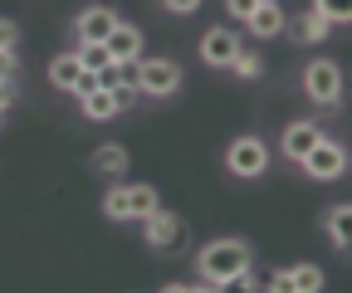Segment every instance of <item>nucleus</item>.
<instances>
[{
  "instance_id": "obj_1",
  "label": "nucleus",
  "mask_w": 352,
  "mask_h": 293,
  "mask_svg": "<svg viewBox=\"0 0 352 293\" xmlns=\"http://www.w3.org/2000/svg\"><path fill=\"white\" fill-rule=\"evenodd\" d=\"M254 264V255H250V244L245 239H215V244H206L201 249V279H206V288H226L235 274H245Z\"/></svg>"
},
{
  "instance_id": "obj_2",
  "label": "nucleus",
  "mask_w": 352,
  "mask_h": 293,
  "mask_svg": "<svg viewBox=\"0 0 352 293\" xmlns=\"http://www.w3.org/2000/svg\"><path fill=\"white\" fill-rule=\"evenodd\" d=\"M303 89H308V98H314L318 108L342 103V69L333 59H314V64L303 69Z\"/></svg>"
},
{
  "instance_id": "obj_3",
  "label": "nucleus",
  "mask_w": 352,
  "mask_h": 293,
  "mask_svg": "<svg viewBox=\"0 0 352 293\" xmlns=\"http://www.w3.org/2000/svg\"><path fill=\"white\" fill-rule=\"evenodd\" d=\"M132 83H138L142 93H152V98H166V93L182 89V69H176L171 59H142L138 69H132Z\"/></svg>"
},
{
  "instance_id": "obj_4",
  "label": "nucleus",
  "mask_w": 352,
  "mask_h": 293,
  "mask_svg": "<svg viewBox=\"0 0 352 293\" xmlns=\"http://www.w3.org/2000/svg\"><path fill=\"white\" fill-rule=\"evenodd\" d=\"M226 166L235 176L254 181V176H264V166H270V147H264L259 137H235L230 152H226Z\"/></svg>"
},
{
  "instance_id": "obj_5",
  "label": "nucleus",
  "mask_w": 352,
  "mask_h": 293,
  "mask_svg": "<svg viewBox=\"0 0 352 293\" xmlns=\"http://www.w3.org/2000/svg\"><path fill=\"white\" fill-rule=\"evenodd\" d=\"M298 166H303V172L314 176V181H338V176L347 172V152H342L338 142L318 137V142H314V152H308V156H303Z\"/></svg>"
},
{
  "instance_id": "obj_6",
  "label": "nucleus",
  "mask_w": 352,
  "mask_h": 293,
  "mask_svg": "<svg viewBox=\"0 0 352 293\" xmlns=\"http://www.w3.org/2000/svg\"><path fill=\"white\" fill-rule=\"evenodd\" d=\"M240 49H245V45H240V34H235V30H226V25L201 34V59H206L210 69H230V59H235Z\"/></svg>"
},
{
  "instance_id": "obj_7",
  "label": "nucleus",
  "mask_w": 352,
  "mask_h": 293,
  "mask_svg": "<svg viewBox=\"0 0 352 293\" xmlns=\"http://www.w3.org/2000/svg\"><path fill=\"white\" fill-rule=\"evenodd\" d=\"M147 244L152 249H182L186 244V220L171 211H152L147 215Z\"/></svg>"
},
{
  "instance_id": "obj_8",
  "label": "nucleus",
  "mask_w": 352,
  "mask_h": 293,
  "mask_svg": "<svg viewBox=\"0 0 352 293\" xmlns=\"http://www.w3.org/2000/svg\"><path fill=\"white\" fill-rule=\"evenodd\" d=\"M113 25H118V15L108 5H94V10H83L74 20V34H78V45H103V39L113 34Z\"/></svg>"
},
{
  "instance_id": "obj_9",
  "label": "nucleus",
  "mask_w": 352,
  "mask_h": 293,
  "mask_svg": "<svg viewBox=\"0 0 352 293\" xmlns=\"http://www.w3.org/2000/svg\"><path fill=\"white\" fill-rule=\"evenodd\" d=\"M245 25H250V34H254V39H274V34H284V30H289L284 10H279V0H259L254 15H250Z\"/></svg>"
},
{
  "instance_id": "obj_10",
  "label": "nucleus",
  "mask_w": 352,
  "mask_h": 293,
  "mask_svg": "<svg viewBox=\"0 0 352 293\" xmlns=\"http://www.w3.org/2000/svg\"><path fill=\"white\" fill-rule=\"evenodd\" d=\"M323 137V128H318V122H289V128H284V156L289 161H303L308 152H314V142Z\"/></svg>"
},
{
  "instance_id": "obj_11",
  "label": "nucleus",
  "mask_w": 352,
  "mask_h": 293,
  "mask_svg": "<svg viewBox=\"0 0 352 293\" xmlns=\"http://www.w3.org/2000/svg\"><path fill=\"white\" fill-rule=\"evenodd\" d=\"M103 45H108V54H113L118 64H132V59H138V49H142V34H138V25H122V20H118Z\"/></svg>"
},
{
  "instance_id": "obj_12",
  "label": "nucleus",
  "mask_w": 352,
  "mask_h": 293,
  "mask_svg": "<svg viewBox=\"0 0 352 293\" xmlns=\"http://www.w3.org/2000/svg\"><path fill=\"white\" fill-rule=\"evenodd\" d=\"M78 73H83L78 54H59V59L50 64V83H54V89H64V93H74V83H78Z\"/></svg>"
},
{
  "instance_id": "obj_13",
  "label": "nucleus",
  "mask_w": 352,
  "mask_h": 293,
  "mask_svg": "<svg viewBox=\"0 0 352 293\" xmlns=\"http://www.w3.org/2000/svg\"><path fill=\"white\" fill-rule=\"evenodd\" d=\"M328 239L338 249L352 244V205H333V211H328Z\"/></svg>"
},
{
  "instance_id": "obj_14",
  "label": "nucleus",
  "mask_w": 352,
  "mask_h": 293,
  "mask_svg": "<svg viewBox=\"0 0 352 293\" xmlns=\"http://www.w3.org/2000/svg\"><path fill=\"white\" fill-rule=\"evenodd\" d=\"M323 288V269L318 264H294L289 269V293H318Z\"/></svg>"
},
{
  "instance_id": "obj_15",
  "label": "nucleus",
  "mask_w": 352,
  "mask_h": 293,
  "mask_svg": "<svg viewBox=\"0 0 352 293\" xmlns=\"http://www.w3.org/2000/svg\"><path fill=\"white\" fill-rule=\"evenodd\" d=\"M328 20L318 15V10H308L303 20H294V39H303V45H318V39H328Z\"/></svg>"
},
{
  "instance_id": "obj_16",
  "label": "nucleus",
  "mask_w": 352,
  "mask_h": 293,
  "mask_svg": "<svg viewBox=\"0 0 352 293\" xmlns=\"http://www.w3.org/2000/svg\"><path fill=\"white\" fill-rule=\"evenodd\" d=\"M127 205H132V220H147L152 211H162V200L152 186H127Z\"/></svg>"
},
{
  "instance_id": "obj_17",
  "label": "nucleus",
  "mask_w": 352,
  "mask_h": 293,
  "mask_svg": "<svg viewBox=\"0 0 352 293\" xmlns=\"http://www.w3.org/2000/svg\"><path fill=\"white\" fill-rule=\"evenodd\" d=\"M83 113L94 117V122L113 117V113H118V98H113V89H94V93H83Z\"/></svg>"
},
{
  "instance_id": "obj_18",
  "label": "nucleus",
  "mask_w": 352,
  "mask_h": 293,
  "mask_svg": "<svg viewBox=\"0 0 352 293\" xmlns=\"http://www.w3.org/2000/svg\"><path fill=\"white\" fill-rule=\"evenodd\" d=\"M94 166H98V172H103V176H118V172H122V166H127V152H122L118 142H103V147L94 152Z\"/></svg>"
},
{
  "instance_id": "obj_19",
  "label": "nucleus",
  "mask_w": 352,
  "mask_h": 293,
  "mask_svg": "<svg viewBox=\"0 0 352 293\" xmlns=\"http://www.w3.org/2000/svg\"><path fill=\"white\" fill-rule=\"evenodd\" d=\"M103 215L108 220H132V205H127V186H113L103 196Z\"/></svg>"
},
{
  "instance_id": "obj_20",
  "label": "nucleus",
  "mask_w": 352,
  "mask_h": 293,
  "mask_svg": "<svg viewBox=\"0 0 352 293\" xmlns=\"http://www.w3.org/2000/svg\"><path fill=\"white\" fill-rule=\"evenodd\" d=\"M314 10H318L328 25H347V20H352V0H314Z\"/></svg>"
},
{
  "instance_id": "obj_21",
  "label": "nucleus",
  "mask_w": 352,
  "mask_h": 293,
  "mask_svg": "<svg viewBox=\"0 0 352 293\" xmlns=\"http://www.w3.org/2000/svg\"><path fill=\"white\" fill-rule=\"evenodd\" d=\"M78 64H83L88 73H98L103 64H113V54H108V45H83V49H78Z\"/></svg>"
},
{
  "instance_id": "obj_22",
  "label": "nucleus",
  "mask_w": 352,
  "mask_h": 293,
  "mask_svg": "<svg viewBox=\"0 0 352 293\" xmlns=\"http://www.w3.org/2000/svg\"><path fill=\"white\" fill-rule=\"evenodd\" d=\"M230 69H235L240 78H259V73H264V64H259V54H254V49H240V54L230 59Z\"/></svg>"
},
{
  "instance_id": "obj_23",
  "label": "nucleus",
  "mask_w": 352,
  "mask_h": 293,
  "mask_svg": "<svg viewBox=\"0 0 352 293\" xmlns=\"http://www.w3.org/2000/svg\"><path fill=\"white\" fill-rule=\"evenodd\" d=\"M254 5H259V0H226V10H230L235 20H250V15H254Z\"/></svg>"
},
{
  "instance_id": "obj_24",
  "label": "nucleus",
  "mask_w": 352,
  "mask_h": 293,
  "mask_svg": "<svg viewBox=\"0 0 352 293\" xmlns=\"http://www.w3.org/2000/svg\"><path fill=\"white\" fill-rule=\"evenodd\" d=\"M15 45H20V30L10 20H0V49H15Z\"/></svg>"
},
{
  "instance_id": "obj_25",
  "label": "nucleus",
  "mask_w": 352,
  "mask_h": 293,
  "mask_svg": "<svg viewBox=\"0 0 352 293\" xmlns=\"http://www.w3.org/2000/svg\"><path fill=\"white\" fill-rule=\"evenodd\" d=\"M10 103H15V83H10V78H0V117L10 113Z\"/></svg>"
},
{
  "instance_id": "obj_26",
  "label": "nucleus",
  "mask_w": 352,
  "mask_h": 293,
  "mask_svg": "<svg viewBox=\"0 0 352 293\" xmlns=\"http://www.w3.org/2000/svg\"><path fill=\"white\" fill-rule=\"evenodd\" d=\"M94 89H98V73H88V69H83V73H78V83H74V93L83 98V93H94Z\"/></svg>"
},
{
  "instance_id": "obj_27",
  "label": "nucleus",
  "mask_w": 352,
  "mask_h": 293,
  "mask_svg": "<svg viewBox=\"0 0 352 293\" xmlns=\"http://www.w3.org/2000/svg\"><path fill=\"white\" fill-rule=\"evenodd\" d=\"M0 78L15 83V49H0Z\"/></svg>"
},
{
  "instance_id": "obj_28",
  "label": "nucleus",
  "mask_w": 352,
  "mask_h": 293,
  "mask_svg": "<svg viewBox=\"0 0 352 293\" xmlns=\"http://www.w3.org/2000/svg\"><path fill=\"white\" fill-rule=\"evenodd\" d=\"M166 10H176V15H191V10H201V0H162Z\"/></svg>"
},
{
  "instance_id": "obj_29",
  "label": "nucleus",
  "mask_w": 352,
  "mask_h": 293,
  "mask_svg": "<svg viewBox=\"0 0 352 293\" xmlns=\"http://www.w3.org/2000/svg\"><path fill=\"white\" fill-rule=\"evenodd\" d=\"M264 288H279V293H289V269H274V274H270V283H264Z\"/></svg>"
}]
</instances>
